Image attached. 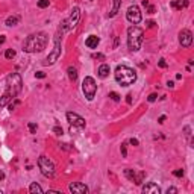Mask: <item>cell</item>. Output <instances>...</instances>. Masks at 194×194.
<instances>
[{
  "label": "cell",
  "instance_id": "45",
  "mask_svg": "<svg viewBox=\"0 0 194 194\" xmlns=\"http://www.w3.org/2000/svg\"><path fill=\"white\" fill-rule=\"evenodd\" d=\"M49 193H50V194H61V191H53V190H49Z\"/></svg>",
  "mask_w": 194,
  "mask_h": 194
},
{
  "label": "cell",
  "instance_id": "24",
  "mask_svg": "<svg viewBox=\"0 0 194 194\" xmlns=\"http://www.w3.org/2000/svg\"><path fill=\"white\" fill-rule=\"evenodd\" d=\"M49 0H38V8H41V9H44V8H47L49 6Z\"/></svg>",
  "mask_w": 194,
  "mask_h": 194
},
{
  "label": "cell",
  "instance_id": "27",
  "mask_svg": "<svg viewBox=\"0 0 194 194\" xmlns=\"http://www.w3.org/2000/svg\"><path fill=\"white\" fill-rule=\"evenodd\" d=\"M27 127H29L31 134H36V124L35 123H29L27 124Z\"/></svg>",
  "mask_w": 194,
  "mask_h": 194
},
{
  "label": "cell",
  "instance_id": "2",
  "mask_svg": "<svg viewBox=\"0 0 194 194\" xmlns=\"http://www.w3.org/2000/svg\"><path fill=\"white\" fill-rule=\"evenodd\" d=\"M47 41H49V36L44 32H38V34H32L29 35L24 43H23V50L27 53H38L43 52L47 46Z\"/></svg>",
  "mask_w": 194,
  "mask_h": 194
},
{
  "label": "cell",
  "instance_id": "46",
  "mask_svg": "<svg viewBox=\"0 0 194 194\" xmlns=\"http://www.w3.org/2000/svg\"><path fill=\"white\" fill-rule=\"evenodd\" d=\"M0 194H2V191H0Z\"/></svg>",
  "mask_w": 194,
  "mask_h": 194
},
{
  "label": "cell",
  "instance_id": "42",
  "mask_svg": "<svg viewBox=\"0 0 194 194\" xmlns=\"http://www.w3.org/2000/svg\"><path fill=\"white\" fill-rule=\"evenodd\" d=\"M5 39H6V38H5V35H0V46L5 43Z\"/></svg>",
  "mask_w": 194,
  "mask_h": 194
},
{
  "label": "cell",
  "instance_id": "43",
  "mask_svg": "<svg viewBox=\"0 0 194 194\" xmlns=\"http://www.w3.org/2000/svg\"><path fill=\"white\" fill-rule=\"evenodd\" d=\"M149 5H150V3H149V0H142V6H144V8H146V6H149Z\"/></svg>",
  "mask_w": 194,
  "mask_h": 194
},
{
  "label": "cell",
  "instance_id": "39",
  "mask_svg": "<svg viewBox=\"0 0 194 194\" xmlns=\"http://www.w3.org/2000/svg\"><path fill=\"white\" fill-rule=\"evenodd\" d=\"M155 21H147V27H155Z\"/></svg>",
  "mask_w": 194,
  "mask_h": 194
},
{
  "label": "cell",
  "instance_id": "29",
  "mask_svg": "<svg viewBox=\"0 0 194 194\" xmlns=\"http://www.w3.org/2000/svg\"><path fill=\"white\" fill-rule=\"evenodd\" d=\"M158 67H161V68H167V62H165V59H159Z\"/></svg>",
  "mask_w": 194,
  "mask_h": 194
},
{
  "label": "cell",
  "instance_id": "13",
  "mask_svg": "<svg viewBox=\"0 0 194 194\" xmlns=\"http://www.w3.org/2000/svg\"><path fill=\"white\" fill-rule=\"evenodd\" d=\"M141 190H142V193H144V194H159V193H161V188H159L156 184H153V182H150V184L144 185Z\"/></svg>",
  "mask_w": 194,
  "mask_h": 194
},
{
  "label": "cell",
  "instance_id": "38",
  "mask_svg": "<svg viewBox=\"0 0 194 194\" xmlns=\"http://www.w3.org/2000/svg\"><path fill=\"white\" fill-rule=\"evenodd\" d=\"M126 102H127L129 105L132 103V96H130V94H127V96H126Z\"/></svg>",
  "mask_w": 194,
  "mask_h": 194
},
{
  "label": "cell",
  "instance_id": "12",
  "mask_svg": "<svg viewBox=\"0 0 194 194\" xmlns=\"http://www.w3.org/2000/svg\"><path fill=\"white\" fill-rule=\"evenodd\" d=\"M68 190L73 194H88V187L85 184H80V182H73L68 185Z\"/></svg>",
  "mask_w": 194,
  "mask_h": 194
},
{
  "label": "cell",
  "instance_id": "35",
  "mask_svg": "<svg viewBox=\"0 0 194 194\" xmlns=\"http://www.w3.org/2000/svg\"><path fill=\"white\" fill-rule=\"evenodd\" d=\"M176 193H177V190L175 188V187H171V188L167 190V194H176Z\"/></svg>",
  "mask_w": 194,
  "mask_h": 194
},
{
  "label": "cell",
  "instance_id": "25",
  "mask_svg": "<svg viewBox=\"0 0 194 194\" xmlns=\"http://www.w3.org/2000/svg\"><path fill=\"white\" fill-rule=\"evenodd\" d=\"M17 105H20V100H17V99H14V102H9V103H8L9 111H14V108H15Z\"/></svg>",
  "mask_w": 194,
  "mask_h": 194
},
{
  "label": "cell",
  "instance_id": "17",
  "mask_svg": "<svg viewBox=\"0 0 194 194\" xmlns=\"http://www.w3.org/2000/svg\"><path fill=\"white\" fill-rule=\"evenodd\" d=\"M109 71H111L109 65H108V64H102V65L99 67V76H100L102 79H105L106 76L109 74Z\"/></svg>",
  "mask_w": 194,
  "mask_h": 194
},
{
  "label": "cell",
  "instance_id": "7",
  "mask_svg": "<svg viewBox=\"0 0 194 194\" xmlns=\"http://www.w3.org/2000/svg\"><path fill=\"white\" fill-rule=\"evenodd\" d=\"M38 167L41 170V173L46 177H52L55 175V165L47 156H39L38 159Z\"/></svg>",
  "mask_w": 194,
  "mask_h": 194
},
{
  "label": "cell",
  "instance_id": "40",
  "mask_svg": "<svg viewBox=\"0 0 194 194\" xmlns=\"http://www.w3.org/2000/svg\"><path fill=\"white\" fill-rule=\"evenodd\" d=\"M167 87H168V88H173V87H175V84H173L171 80H168V82H167Z\"/></svg>",
  "mask_w": 194,
  "mask_h": 194
},
{
  "label": "cell",
  "instance_id": "1",
  "mask_svg": "<svg viewBox=\"0 0 194 194\" xmlns=\"http://www.w3.org/2000/svg\"><path fill=\"white\" fill-rule=\"evenodd\" d=\"M23 88V82L18 73H11L6 77V91L3 93L2 99H0V108L6 106L11 100H14L20 94V91Z\"/></svg>",
  "mask_w": 194,
  "mask_h": 194
},
{
  "label": "cell",
  "instance_id": "3",
  "mask_svg": "<svg viewBox=\"0 0 194 194\" xmlns=\"http://www.w3.org/2000/svg\"><path fill=\"white\" fill-rule=\"evenodd\" d=\"M114 76H115V80L122 87H129V85L135 84V80H137V71L126 65H118Z\"/></svg>",
  "mask_w": 194,
  "mask_h": 194
},
{
  "label": "cell",
  "instance_id": "14",
  "mask_svg": "<svg viewBox=\"0 0 194 194\" xmlns=\"http://www.w3.org/2000/svg\"><path fill=\"white\" fill-rule=\"evenodd\" d=\"M99 43H100V39H99V36H96V35H89L88 38L85 39V46H87L88 49H97Z\"/></svg>",
  "mask_w": 194,
  "mask_h": 194
},
{
  "label": "cell",
  "instance_id": "30",
  "mask_svg": "<svg viewBox=\"0 0 194 194\" xmlns=\"http://www.w3.org/2000/svg\"><path fill=\"white\" fill-rule=\"evenodd\" d=\"M156 99H158V94H155V93H153V94H150V96L147 97V100H149V102H155Z\"/></svg>",
  "mask_w": 194,
  "mask_h": 194
},
{
  "label": "cell",
  "instance_id": "16",
  "mask_svg": "<svg viewBox=\"0 0 194 194\" xmlns=\"http://www.w3.org/2000/svg\"><path fill=\"white\" fill-rule=\"evenodd\" d=\"M120 6H122V0H112V8H111V12L108 14V17H114V15H117Z\"/></svg>",
  "mask_w": 194,
  "mask_h": 194
},
{
  "label": "cell",
  "instance_id": "26",
  "mask_svg": "<svg viewBox=\"0 0 194 194\" xmlns=\"http://www.w3.org/2000/svg\"><path fill=\"white\" fill-rule=\"evenodd\" d=\"M109 97H111L114 102H120V96H118L115 91H111V93H109Z\"/></svg>",
  "mask_w": 194,
  "mask_h": 194
},
{
  "label": "cell",
  "instance_id": "44",
  "mask_svg": "<svg viewBox=\"0 0 194 194\" xmlns=\"http://www.w3.org/2000/svg\"><path fill=\"white\" fill-rule=\"evenodd\" d=\"M3 179H5V173L0 170V180H3Z\"/></svg>",
  "mask_w": 194,
  "mask_h": 194
},
{
  "label": "cell",
  "instance_id": "5",
  "mask_svg": "<svg viewBox=\"0 0 194 194\" xmlns=\"http://www.w3.org/2000/svg\"><path fill=\"white\" fill-rule=\"evenodd\" d=\"M79 18H80V11H79V8H73L71 12H70V15L65 18V20L61 23V26H59L61 34H62V32H67V31H71V29H74L76 24L79 23Z\"/></svg>",
  "mask_w": 194,
  "mask_h": 194
},
{
  "label": "cell",
  "instance_id": "41",
  "mask_svg": "<svg viewBox=\"0 0 194 194\" xmlns=\"http://www.w3.org/2000/svg\"><path fill=\"white\" fill-rule=\"evenodd\" d=\"M165 118H167L165 115H161V117H159V123H164V122H165Z\"/></svg>",
  "mask_w": 194,
  "mask_h": 194
},
{
  "label": "cell",
  "instance_id": "37",
  "mask_svg": "<svg viewBox=\"0 0 194 194\" xmlns=\"http://www.w3.org/2000/svg\"><path fill=\"white\" fill-rule=\"evenodd\" d=\"M130 144H132V146H138V144H140V141H138L137 138H132V140H130Z\"/></svg>",
  "mask_w": 194,
  "mask_h": 194
},
{
  "label": "cell",
  "instance_id": "8",
  "mask_svg": "<svg viewBox=\"0 0 194 194\" xmlns=\"http://www.w3.org/2000/svg\"><path fill=\"white\" fill-rule=\"evenodd\" d=\"M126 18L132 23V24H138V23H141V11H140V8L137 6V5H130L129 8H127V12H126Z\"/></svg>",
  "mask_w": 194,
  "mask_h": 194
},
{
  "label": "cell",
  "instance_id": "22",
  "mask_svg": "<svg viewBox=\"0 0 194 194\" xmlns=\"http://www.w3.org/2000/svg\"><path fill=\"white\" fill-rule=\"evenodd\" d=\"M135 175H137V173H135L134 170H130V168H126V170H124V176L127 177L129 180H132V182H134V179H135Z\"/></svg>",
  "mask_w": 194,
  "mask_h": 194
},
{
  "label": "cell",
  "instance_id": "15",
  "mask_svg": "<svg viewBox=\"0 0 194 194\" xmlns=\"http://www.w3.org/2000/svg\"><path fill=\"white\" fill-rule=\"evenodd\" d=\"M187 6H188V0H173L170 3V8L177 9V11H180L182 8H187Z\"/></svg>",
  "mask_w": 194,
  "mask_h": 194
},
{
  "label": "cell",
  "instance_id": "36",
  "mask_svg": "<svg viewBox=\"0 0 194 194\" xmlns=\"http://www.w3.org/2000/svg\"><path fill=\"white\" fill-rule=\"evenodd\" d=\"M93 58H96V59H105V55H102V53H97V55H93Z\"/></svg>",
  "mask_w": 194,
  "mask_h": 194
},
{
  "label": "cell",
  "instance_id": "9",
  "mask_svg": "<svg viewBox=\"0 0 194 194\" xmlns=\"http://www.w3.org/2000/svg\"><path fill=\"white\" fill-rule=\"evenodd\" d=\"M59 56H61V39H59V35H58L55 36V46H53V50L47 56V62L46 64H55Z\"/></svg>",
  "mask_w": 194,
  "mask_h": 194
},
{
  "label": "cell",
  "instance_id": "19",
  "mask_svg": "<svg viewBox=\"0 0 194 194\" xmlns=\"http://www.w3.org/2000/svg\"><path fill=\"white\" fill-rule=\"evenodd\" d=\"M18 21H20V17H18V15H9V17L6 18L5 24H6V26H17Z\"/></svg>",
  "mask_w": 194,
  "mask_h": 194
},
{
  "label": "cell",
  "instance_id": "28",
  "mask_svg": "<svg viewBox=\"0 0 194 194\" xmlns=\"http://www.w3.org/2000/svg\"><path fill=\"white\" fill-rule=\"evenodd\" d=\"M53 132H55L56 135H62V127H61V126H55V127H53Z\"/></svg>",
  "mask_w": 194,
  "mask_h": 194
},
{
  "label": "cell",
  "instance_id": "10",
  "mask_svg": "<svg viewBox=\"0 0 194 194\" xmlns=\"http://www.w3.org/2000/svg\"><path fill=\"white\" fill-rule=\"evenodd\" d=\"M67 122L70 123V126L73 127H79V129H84L85 127V120L77 115L76 112H67Z\"/></svg>",
  "mask_w": 194,
  "mask_h": 194
},
{
  "label": "cell",
  "instance_id": "11",
  "mask_svg": "<svg viewBox=\"0 0 194 194\" xmlns=\"http://www.w3.org/2000/svg\"><path fill=\"white\" fill-rule=\"evenodd\" d=\"M179 43L182 47H190L193 43V34L190 29H182L179 32Z\"/></svg>",
  "mask_w": 194,
  "mask_h": 194
},
{
  "label": "cell",
  "instance_id": "23",
  "mask_svg": "<svg viewBox=\"0 0 194 194\" xmlns=\"http://www.w3.org/2000/svg\"><path fill=\"white\" fill-rule=\"evenodd\" d=\"M5 58H6V59H14V58H15V50H14V49H8V50L5 52Z\"/></svg>",
  "mask_w": 194,
  "mask_h": 194
},
{
  "label": "cell",
  "instance_id": "18",
  "mask_svg": "<svg viewBox=\"0 0 194 194\" xmlns=\"http://www.w3.org/2000/svg\"><path fill=\"white\" fill-rule=\"evenodd\" d=\"M67 73H68V79H70L71 82H76L77 80V70H76V67H68L67 68Z\"/></svg>",
  "mask_w": 194,
  "mask_h": 194
},
{
  "label": "cell",
  "instance_id": "4",
  "mask_svg": "<svg viewBox=\"0 0 194 194\" xmlns=\"http://www.w3.org/2000/svg\"><path fill=\"white\" fill-rule=\"evenodd\" d=\"M142 35H144V31L138 26H130L127 29V47L130 52H138L141 49Z\"/></svg>",
  "mask_w": 194,
  "mask_h": 194
},
{
  "label": "cell",
  "instance_id": "32",
  "mask_svg": "<svg viewBox=\"0 0 194 194\" xmlns=\"http://www.w3.org/2000/svg\"><path fill=\"white\" fill-rule=\"evenodd\" d=\"M147 8V12L149 14H155V6L153 5H149V6H146Z\"/></svg>",
  "mask_w": 194,
  "mask_h": 194
},
{
  "label": "cell",
  "instance_id": "6",
  "mask_svg": "<svg viewBox=\"0 0 194 194\" xmlns=\"http://www.w3.org/2000/svg\"><path fill=\"white\" fill-rule=\"evenodd\" d=\"M82 91L87 97V100H93L94 96H96V91H97V84L94 80V77L91 76H87L82 82Z\"/></svg>",
  "mask_w": 194,
  "mask_h": 194
},
{
  "label": "cell",
  "instance_id": "20",
  "mask_svg": "<svg viewBox=\"0 0 194 194\" xmlns=\"http://www.w3.org/2000/svg\"><path fill=\"white\" fill-rule=\"evenodd\" d=\"M29 193L32 194H43V188L36 184V182H32L31 187H29Z\"/></svg>",
  "mask_w": 194,
  "mask_h": 194
},
{
  "label": "cell",
  "instance_id": "33",
  "mask_svg": "<svg viewBox=\"0 0 194 194\" xmlns=\"http://www.w3.org/2000/svg\"><path fill=\"white\" fill-rule=\"evenodd\" d=\"M173 175L176 177H182L184 176V170H176V171H173Z\"/></svg>",
  "mask_w": 194,
  "mask_h": 194
},
{
  "label": "cell",
  "instance_id": "21",
  "mask_svg": "<svg viewBox=\"0 0 194 194\" xmlns=\"http://www.w3.org/2000/svg\"><path fill=\"white\" fill-rule=\"evenodd\" d=\"M146 177V173L141 171V173H138V175H135V179H134V182H135V185H141L142 184V179Z\"/></svg>",
  "mask_w": 194,
  "mask_h": 194
},
{
  "label": "cell",
  "instance_id": "31",
  "mask_svg": "<svg viewBox=\"0 0 194 194\" xmlns=\"http://www.w3.org/2000/svg\"><path fill=\"white\" fill-rule=\"evenodd\" d=\"M35 77H38V79H44V77H46V73H43V71H36Z\"/></svg>",
  "mask_w": 194,
  "mask_h": 194
},
{
  "label": "cell",
  "instance_id": "34",
  "mask_svg": "<svg viewBox=\"0 0 194 194\" xmlns=\"http://www.w3.org/2000/svg\"><path fill=\"white\" fill-rule=\"evenodd\" d=\"M122 155H123V156H126V155H127V150H126V142H123V144H122Z\"/></svg>",
  "mask_w": 194,
  "mask_h": 194
}]
</instances>
